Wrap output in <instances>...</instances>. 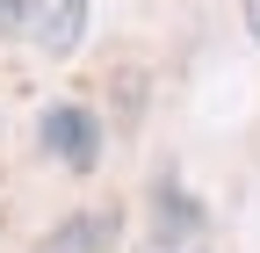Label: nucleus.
<instances>
[{
  "mask_svg": "<svg viewBox=\"0 0 260 253\" xmlns=\"http://www.w3.org/2000/svg\"><path fill=\"white\" fill-rule=\"evenodd\" d=\"M51 58H73L87 37V0H37V29H29Z\"/></svg>",
  "mask_w": 260,
  "mask_h": 253,
  "instance_id": "3",
  "label": "nucleus"
},
{
  "mask_svg": "<svg viewBox=\"0 0 260 253\" xmlns=\"http://www.w3.org/2000/svg\"><path fill=\"white\" fill-rule=\"evenodd\" d=\"M159 253H167V246H159Z\"/></svg>",
  "mask_w": 260,
  "mask_h": 253,
  "instance_id": "6",
  "label": "nucleus"
},
{
  "mask_svg": "<svg viewBox=\"0 0 260 253\" xmlns=\"http://www.w3.org/2000/svg\"><path fill=\"white\" fill-rule=\"evenodd\" d=\"M37 29V0H0V37H29Z\"/></svg>",
  "mask_w": 260,
  "mask_h": 253,
  "instance_id": "4",
  "label": "nucleus"
},
{
  "mask_svg": "<svg viewBox=\"0 0 260 253\" xmlns=\"http://www.w3.org/2000/svg\"><path fill=\"white\" fill-rule=\"evenodd\" d=\"M44 145H51L73 174H94V160H102V123H94L87 102H51V109H44Z\"/></svg>",
  "mask_w": 260,
  "mask_h": 253,
  "instance_id": "1",
  "label": "nucleus"
},
{
  "mask_svg": "<svg viewBox=\"0 0 260 253\" xmlns=\"http://www.w3.org/2000/svg\"><path fill=\"white\" fill-rule=\"evenodd\" d=\"M116 232H123L116 210H80V217H65V225H51V239H37L29 253H109Z\"/></svg>",
  "mask_w": 260,
  "mask_h": 253,
  "instance_id": "2",
  "label": "nucleus"
},
{
  "mask_svg": "<svg viewBox=\"0 0 260 253\" xmlns=\"http://www.w3.org/2000/svg\"><path fill=\"white\" fill-rule=\"evenodd\" d=\"M246 29H253V37H260V0H246Z\"/></svg>",
  "mask_w": 260,
  "mask_h": 253,
  "instance_id": "5",
  "label": "nucleus"
}]
</instances>
